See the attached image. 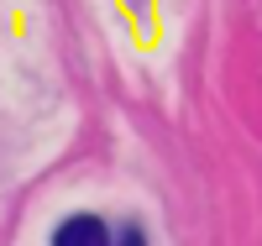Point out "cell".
I'll return each instance as SVG.
<instances>
[{"instance_id": "obj_2", "label": "cell", "mask_w": 262, "mask_h": 246, "mask_svg": "<svg viewBox=\"0 0 262 246\" xmlns=\"http://www.w3.org/2000/svg\"><path fill=\"white\" fill-rule=\"evenodd\" d=\"M131 6H142V0H131Z\"/></svg>"}, {"instance_id": "obj_1", "label": "cell", "mask_w": 262, "mask_h": 246, "mask_svg": "<svg viewBox=\"0 0 262 246\" xmlns=\"http://www.w3.org/2000/svg\"><path fill=\"white\" fill-rule=\"evenodd\" d=\"M53 241L58 246H100V241H111L105 236V220H95V215H74V220H63V226L53 231Z\"/></svg>"}]
</instances>
